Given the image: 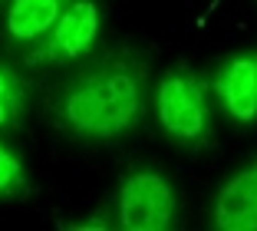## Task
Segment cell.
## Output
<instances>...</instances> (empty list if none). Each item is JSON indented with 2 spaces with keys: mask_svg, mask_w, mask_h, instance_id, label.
<instances>
[{
  "mask_svg": "<svg viewBox=\"0 0 257 231\" xmlns=\"http://www.w3.org/2000/svg\"><path fill=\"white\" fill-rule=\"evenodd\" d=\"M159 119L172 139L178 142H198L208 132V86L201 76L188 69H175L162 80L159 96Z\"/></svg>",
  "mask_w": 257,
  "mask_h": 231,
  "instance_id": "obj_3",
  "label": "cell"
},
{
  "mask_svg": "<svg viewBox=\"0 0 257 231\" xmlns=\"http://www.w3.org/2000/svg\"><path fill=\"white\" fill-rule=\"evenodd\" d=\"M30 103V93H27V83L17 73L14 63L0 60V129H17L27 112Z\"/></svg>",
  "mask_w": 257,
  "mask_h": 231,
  "instance_id": "obj_8",
  "label": "cell"
},
{
  "mask_svg": "<svg viewBox=\"0 0 257 231\" xmlns=\"http://www.w3.org/2000/svg\"><path fill=\"white\" fill-rule=\"evenodd\" d=\"M175 188L162 172L139 169L125 175L119 188V228L125 231H165L175 221Z\"/></svg>",
  "mask_w": 257,
  "mask_h": 231,
  "instance_id": "obj_4",
  "label": "cell"
},
{
  "mask_svg": "<svg viewBox=\"0 0 257 231\" xmlns=\"http://www.w3.org/2000/svg\"><path fill=\"white\" fill-rule=\"evenodd\" d=\"M214 90H218L224 109L237 122H254L257 119V50L231 56L214 76Z\"/></svg>",
  "mask_w": 257,
  "mask_h": 231,
  "instance_id": "obj_6",
  "label": "cell"
},
{
  "mask_svg": "<svg viewBox=\"0 0 257 231\" xmlns=\"http://www.w3.org/2000/svg\"><path fill=\"white\" fill-rule=\"evenodd\" d=\"M211 224L221 231H257V159L221 185L211 205Z\"/></svg>",
  "mask_w": 257,
  "mask_h": 231,
  "instance_id": "obj_5",
  "label": "cell"
},
{
  "mask_svg": "<svg viewBox=\"0 0 257 231\" xmlns=\"http://www.w3.org/2000/svg\"><path fill=\"white\" fill-rule=\"evenodd\" d=\"M73 0H10L4 10V40L27 50L37 43Z\"/></svg>",
  "mask_w": 257,
  "mask_h": 231,
  "instance_id": "obj_7",
  "label": "cell"
},
{
  "mask_svg": "<svg viewBox=\"0 0 257 231\" xmlns=\"http://www.w3.org/2000/svg\"><path fill=\"white\" fill-rule=\"evenodd\" d=\"M99 27H102V10L96 0H73L50 30L27 46L23 63L33 69L40 66H66L73 60L89 56L92 46L99 40Z\"/></svg>",
  "mask_w": 257,
  "mask_h": 231,
  "instance_id": "obj_2",
  "label": "cell"
},
{
  "mask_svg": "<svg viewBox=\"0 0 257 231\" xmlns=\"http://www.w3.org/2000/svg\"><path fill=\"white\" fill-rule=\"evenodd\" d=\"M23 195H30L23 162L7 142L0 139V201H14V198H23Z\"/></svg>",
  "mask_w": 257,
  "mask_h": 231,
  "instance_id": "obj_9",
  "label": "cell"
},
{
  "mask_svg": "<svg viewBox=\"0 0 257 231\" xmlns=\"http://www.w3.org/2000/svg\"><path fill=\"white\" fill-rule=\"evenodd\" d=\"M149 63L136 50H112L69 76L50 96V119L73 139H115L145 116Z\"/></svg>",
  "mask_w": 257,
  "mask_h": 231,
  "instance_id": "obj_1",
  "label": "cell"
}]
</instances>
